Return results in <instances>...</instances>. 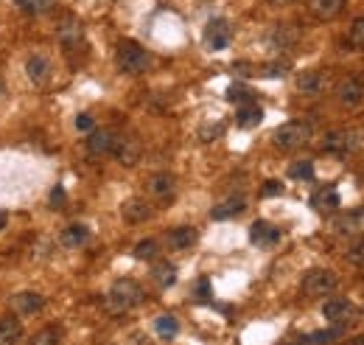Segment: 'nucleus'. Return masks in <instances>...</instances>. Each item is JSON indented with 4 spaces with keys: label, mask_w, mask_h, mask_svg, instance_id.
Here are the masks:
<instances>
[{
    "label": "nucleus",
    "mask_w": 364,
    "mask_h": 345,
    "mask_svg": "<svg viewBox=\"0 0 364 345\" xmlns=\"http://www.w3.org/2000/svg\"><path fill=\"white\" fill-rule=\"evenodd\" d=\"M314 177V166L311 160H297V163H291L288 166V180H297V183H306Z\"/></svg>",
    "instance_id": "c756f323"
},
{
    "label": "nucleus",
    "mask_w": 364,
    "mask_h": 345,
    "mask_svg": "<svg viewBox=\"0 0 364 345\" xmlns=\"http://www.w3.org/2000/svg\"><path fill=\"white\" fill-rule=\"evenodd\" d=\"M87 239H90V228H87V225H82V222H73V225H67V228L59 233V244H62V247H67V250L82 247Z\"/></svg>",
    "instance_id": "dca6fc26"
},
{
    "label": "nucleus",
    "mask_w": 364,
    "mask_h": 345,
    "mask_svg": "<svg viewBox=\"0 0 364 345\" xmlns=\"http://www.w3.org/2000/svg\"><path fill=\"white\" fill-rule=\"evenodd\" d=\"M23 337V323L17 314L0 317V345H17Z\"/></svg>",
    "instance_id": "6ab92c4d"
},
{
    "label": "nucleus",
    "mask_w": 364,
    "mask_h": 345,
    "mask_svg": "<svg viewBox=\"0 0 364 345\" xmlns=\"http://www.w3.org/2000/svg\"><path fill=\"white\" fill-rule=\"evenodd\" d=\"M42 306H45V298H42L40 292H34V289L17 292V295L12 298V309H15V314H37Z\"/></svg>",
    "instance_id": "f8f14e48"
},
{
    "label": "nucleus",
    "mask_w": 364,
    "mask_h": 345,
    "mask_svg": "<svg viewBox=\"0 0 364 345\" xmlns=\"http://www.w3.org/2000/svg\"><path fill=\"white\" fill-rule=\"evenodd\" d=\"M261 118H263V110H261L255 101L241 104V107H239V112H236V121H239V126H244V129L258 126V124H261Z\"/></svg>",
    "instance_id": "a878e982"
},
{
    "label": "nucleus",
    "mask_w": 364,
    "mask_h": 345,
    "mask_svg": "<svg viewBox=\"0 0 364 345\" xmlns=\"http://www.w3.org/2000/svg\"><path fill=\"white\" fill-rule=\"evenodd\" d=\"M152 278H155V284H157L160 289H168V287H174V284H177V267H174V264H168V261L155 264Z\"/></svg>",
    "instance_id": "393cba45"
},
{
    "label": "nucleus",
    "mask_w": 364,
    "mask_h": 345,
    "mask_svg": "<svg viewBox=\"0 0 364 345\" xmlns=\"http://www.w3.org/2000/svg\"><path fill=\"white\" fill-rule=\"evenodd\" d=\"M336 99H339V104H345V107L361 104V99H364V79L350 76V79L339 82V85H336Z\"/></svg>",
    "instance_id": "1a4fd4ad"
},
{
    "label": "nucleus",
    "mask_w": 364,
    "mask_h": 345,
    "mask_svg": "<svg viewBox=\"0 0 364 345\" xmlns=\"http://www.w3.org/2000/svg\"><path fill=\"white\" fill-rule=\"evenodd\" d=\"M297 90H300L303 96H320V93L328 90V76L320 74V71H309V74H303V76L297 79Z\"/></svg>",
    "instance_id": "a211bd4d"
},
{
    "label": "nucleus",
    "mask_w": 364,
    "mask_h": 345,
    "mask_svg": "<svg viewBox=\"0 0 364 345\" xmlns=\"http://www.w3.org/2000/svg\"><path fill=\"white\" fill-rule=\"evenodd\" d=\"M121 217L126 219V222H132V225H137V222H146L152 217V205L146 202V199H137V196H132V199H126L123 205H121Z\"/></svg>",
    "instance_id": "ddd939ff"
},
{
    "label": "nucleus",
    "mask_w": 364,
    "mask_h": 345,
    "mask_svg": "<svg viewBox=\"0 0 364 345\" xmlns=\"http://www.w3.org/2000/svg\"><path fill=\"white\" fill-rule=\"evenodd\" d=\"M250 239H252V244H258V247H272V244L280 242V230H277L275 225L258 219V222L250 228Z\"/></svg>",
    "instance_id": "2eb2a0df"
},
{
    "label": "nucleus",
    "mask_w": 364,
    "mask_h": 345,
    "mask_svg": "<svg viewBox=\"0 0 364 345\" xmlns=\"http://www.w3.org/2000/svg\"><path fill=\"white\" fill-rule=\"evenodd\" d=\"M347 261H350V264H364V239L350 244V250H347Z\"/></svg>",
    "instance_id": "c9c22d12"
},
{
    "label": "nucleus",
    "mask_w": 364,
    "mask_h": 345,
    "mask_svg": "<svg viewBox=\"0 0 364 345\" xmlns=\"http://www.w3.org/2000/svg\"><path fill=\"white\" fill-rule=\"evenodd\" d=\"M15 3L26 12V15H42L53 6V0H15Z\"/></svg>",
    "instance_id": "473e14b6"
},
{
    "label": "nucleus",
    "mask_w": 364,
    "mask_h": 345,
    "mask_svg": "<svg viewBox=\"0 0 364 345\" xmlns=\"http://www.w3.org/2000/svg\"><path fill=\"white\" fill-rule=\"evenodd\" d=\"M309 137H311V126H309L306 121H288V124H283L280 129H275L272 141H275L277 149L291 152V149H300V146L309 141Z\"/></svg>",
    "instance_id": "7ed1b4c3"
},
{
    "label": "nucleus",
    "mask_w": 364,
    "mask_h": 345,
    "mask_svg": "<svg viewBox=\"0 0 364 345\" xmlns=\"http://www.w3.org/2000/svg\"><path fill=\"white\" fill-rule=\"evenodd\" d=\"M347 42H350V48H364V17L353 20V26L347 31Z\"/></svg>",
    "instance_id": "72a5a7b5"
},
{
    "label": "nucleus",
    "mask_w": 364,
    "mask_h": 345,
    "mask_svg": "<svg viewBox=\"0 0 364 345\" xmlns=\"http://www.w3.org/2000/svg\"><path fill=\"white\" fill-rule=\"evenodd\" d=\"M6 225H9V217H6L3 211H0V230H6Z\"/></svg>",
    "instance_id": "37998d69"
},
{
    "label": "nucleus",
    "mask_w": 364,
    "mask_h": 345,
    "mask_svg": "<svg viewBox=\"0 0 364 345\" xmlns=\"http://www.w3.org/2000/svg\"><path fill=\"white\" fill-rule=\"evenodd\" d=\"M112 155H115L123 166H135V163H137V158H140V146L132 141V137H121V135H118Z\"/></svg>",
    "instance_id": "5701e85b"
},
{
    "label": "nucleus",
    "mask_w": 364,
    "mask_h": 345,
    "mask_svg": "<svg viewBox=\"0 0 364 345\" xmlns=\"http://www.w3.org/2000/svg\"><path fill=\"white\" fill-rule=\"evenodd\" d=\"M163 242H166L168 250H188V247H193V242H196V230L188 228V225H180V228H171V230L163 236Z\"/></svg>",
    "instance_id": "4468645a"
},
{
    "label": "nucleus",
    "mask_w": 364,
    "mask_h": 345,
    "mask_svg": "<svg viewBox=\"0 0 364 345\" xmlns=\"http://www.w3.org/2000/svg\"><path fill=\"white\" fill-rule=\"evenodd\" d=\"M62 205H64V188L59 185L51 191V208H62Z\"/></svg>",
    "instance_id": "ea45409f"
},
{
    "label": "nucleus",
    "mask_w": 364,
    "mask_h": 345,
    "mask_svg": "<svg viewBox=\"0 0 364 345\" xmlns=\"http://www.w3.org/2000/svg\"><path fill=\"white\" fill-rule=\"evenodd\" d=\"M115 141H118V135L112 129H93V132H87L90 155H110L115 149Z\"/></svg>",
    "instance_id": "9b49d317"
},
{
    "label": "nucleus",
    "mask_w": 364,
    "mask_h": 345,
    "mask_svg": "<svg viewBox=\"0 0 364 345\" xmlns=\"http://www.w3.org/2000/svg\"><path fill=\"white\" fill-rule=\"evenodd\" d=\"M336 230L339 233H356L364 230V211H350L342 219H336Z\"/></svg>",
    "instance_id": "cd10ccee"
},
{
    "label": "nucleus",
    "mask_w": 364,
    "mask_h": 345,
    "mask_svg": "<svg viewBox=\"0 0 364 345\" xmlns=\"http://www.w3.org/2000/svg\"><path fill=\"white\" fill-rule=\"evenodd\" d=\"M76 129H79V132H93L96 124H93V118H90L87 112H82V115L76 118Z\"/></svg>",
    "instance_id": "4c0bfd02"
},
{
    "label": "nucleus",
    "mask_w": 364,
    "mask_h": 345,
    "mask_svg": "<svg viewBox=\"0 0 364 345\" xmlns=\"http://www.w3.org/2000/svg\"><path fill=\"white\" fill-rule=\"evenodd\" d=\"M358 146V132L356 129H333L322 137V152L333 155V158H347L350 152H356Z\"/></svg>",
    "instance_id": "39448f33"
},
{
    "label": "nucleus",
    "mask_w": 364,
    "mask_h": 345,
    "mask_svg": "<svg viewBox=\"0 0 364 345\" xmlns=\"http://www.w3.org/2000/svg\"><path fill=\"white\" fill-rule=\"evenodd\" d=\"M297 37H300V31H297V28H288V26H277V28L269 34L272 48H291V45L297 42Z\"/></svg>",
    "instance_id": "bb28decb"
},
{
    "label": "nucleus",
    "mask_w": 364,
    "mask_h": 345,
    "mask_svg": "<svg viewBox=\"0 0 364 345\" xmlns=\"http://www.w3.org/2000/svg\"><path fill=\"white\" fill-rule=\"evenodd\" d=\"M26 76L34 82V85H42L48 76H51V62L42 56V53H34L26 59Z\"/></svg>",
    "instance_id": "412c9836"
},
{
    "label": "nucleus",
    "mask_w": 364,
    "mask_h": 345,
    "mask_svg": "<svg viewBox=\"0 0 364 345\" xmlns=\"http://www.w3.org/2000/svg\"><path fill=\"white\" fill-rule=\"evenodd\" d=\"M115 62H118V67L123 74L137 76V74H146L152 67V53L143 45H137L135 40H123L115 51Z\"/></svg>",
    "instance_id": "f03ea898"
},
{
    "label": "nucleus",
    "mask_w": 364,
    "mask_h": 345,
    "mask_svg": "<svg viewBox=\"0 0 364 345\" xmlns=\"http://www.w3.org/2000/svg\"><path fill=\"white\" fill-rule=\"evenodd\" d=\"M347 345H364V334H358V337H353Z\"/></svg>",
    "instance_id": "c03bdc74"
},
{
    "label": "nucleus",
    "mask_w": 364,
    "mask_h": 345,
    "mask_svg": "<svg viewBox=\"0 0 364 345\" xmlns=\"http://www.w3.org/2000/svg\"><path fill=\"white\" fill-rule=\"evenodd\" d=\"M193 295H196L199 301H207V298L213 295V292H210V281H207V278H202V281L196 284V289H193Z\"/></svg>",
    "instance_id": "58836bf2"
},
{
    "label": "nucleus",
    "mask_w": 364,
    "mask_h": 345,
    "mask_svg": "<svg viewBox=\"0 0 364 345\" xmlns=\"http://www.w3.org/2000/svg\"><path fill=\"white\" fill-rule=\"evenodd\" d=\"M266 3H272V6H291V3H297V0H266Z\"/></svg>",
    "instance_id": "79ce46f5"
},
{
    "label": "nucleus",
    "mask_w": 364,
    "mask_h": 345,
    "mask_svg": "<svg viewBox=\"0 0 364 345\" xmlns=\"http://www.w3.org/2000/svg\"><path fill=\"white\" fill-rule=\"evenodd\" d=\"M336 287H339V278H336L331 269H322V267L309 269V272L303 275V284H300V289H303L309 298L331 295V292H336Z\"/></svg>",
    "instance_id": "20e7f679"
},
{
    "label": "nucleus",
    "mask_w": 364,
    "mask_h": 345,
    "mask_svg": "<svg viewBox=\"0 0 364 345\" xmlns=\"http://www.w3.org/2000/svg\"><path fill=\"white\" fill-rule=\"evenodd\" d=\"M244 208H247V199H244V196H230V199H225V202L213 205L210 217H213V219H233V217L244 214Z\"/></svg>",
    "instance_id": "aec40b11"
},
{
    "label": "nucleus",
    "mask_w": 364,
    "mask_h": 345,
    "mask_svg": "<svg viewBox=\"0 0 364 345\" xmlns=\"http://www.w3.org/2000/svg\"><path fill=\"white\" fill-rule=\"evenodd\" d=\"M135 258H140V261H152L157 253H160V244L155 242V239H143V242H137L135 244Z\"/></svg>",
    "instance_id": "7c9ffc66"
},
{
    "label": "nucleus",
    "mask_w": 364,
    "mask_h": 345,
    "mask_svg": "<svg viewBox=\"0 0 364 345\" xmlns=\"http://www.w3.org/2000/svg\"><path fill=\"white\" fill-rule=\"evenodd\" d=\"M339 337H342V326H331V328H320V331L300 337V342L303 345H328V342H336Z\"/></svg>",
    "instance_id": "b1692460"
},
{
    "label": "nucleus",
    "mask_w": 364,
    "mask_h": 345,
    "mask_svg": "<svg viewBox=\"0 0 364 345\" xmlns=\"http://www.w3.org/2000/svg\"><path fill=\"white\" fill-rule=\"evenodd\" d=\"M339 202H342V196H339V191L333 185H325V188H320V191L311 194V205H314L317 211H336Z\"/></svg>",
    "instance_id": "4be33fe9"
},
{
    "label": "nucleus",
    "mask_w": 364,
    "mask_h": 345,
    "mask_svg": "<svg viewBox=\"0 0 364 345\" xmlns=\"http://www.w3.org/2000/svg\"><path fill=\"white\" fill-rule=\"evenodd\" d=\"M28 345H59V328H56V326H48V328H42V331H37Z\"/></svg>",
    "instance_id": "2f4dec72"
},
{
    "label": "nucleus",
    "mask_w": 364,
    "mask_h": 345,
    "mask_svg": "<svg viewBox=\"0 0 364 345\" xmlns=\"http://www.w3.org/2000/svg\"><path fill=\"white\" fill-rule=\"evenodd\" d=\"M230 42H233V26L225 17H213L205 26V45L210 51H225Z\"/></svg>",
    "instance_id": "423d86ee"
},
{
    "label": "nucleus",
    "mask_w": 364,
    "mask_h": 345,
    "mask_svg": "<svg viewBox=\"0 0 364 345\" xmlns=\"http://www.w3.org/2000/svg\"><path fill=\"white\" fill-rule=\"evenodd\" d=\"M155 331H157L163 339H174V337H177V331H180V323H177V317L163 314V317H157V320H155Z\"/></svg>",
    "instance_id": "c85d7f7f"
},
{
    "label": "nucleus",
    "mask_w": 364,
    "mask_h": 345,
    "mask_svg": "<svg viewBox=\"0 0 364 345\" xmlns=\"http://www.w3.org/2000/svg\"><path fill=\"white\" fill-rule=\"evenodd\" d=\"M345 9V0H309V12L317 20H333Z\"/></svg>",
    "instance_id": "f3484780"
},
{
    "label": "nucleus",
    "mask_w": 364,
    "mask_h": 345,
    "mask_svg": "<svg viewBox=\"0 0 364 345\" xmlns=\"http://www.w3.org/2000/svg\"><path fill=\"white\" fill-rule=\"evenodd\" d=\"M56 40L62 42L64 51H73V48H79L82 40H85V28L76 17H64L59 26H56Z\"/></svg>",
    "instance_id": "0eeeda50"
},
{
    "label": "nucleus",
    "mask_w": 364,
    "mask_h": 345,
    "mask_svg": "<svg viewBox=\"0 0 364 345\" xmlns=\"http://www.w3.org/2000/svg\"><path fill=\"white\" fill-rule=\"evenodd\" d=\"M222 132H225V124H213V126H205V129L199 132V137H202V141H216V137L222 135Z\"/></svg>",
    "instance_id": "e433bc0d"
},
{
    "label": "nucleus",
    "mask_w": 364,
    "mask_h": 345,
    "mask_svg": "<svg viewBox=\"0 0 364 345\" xmlns=\"http://www.w3.org/2000/svg\"><path fill=\"white\" fill-rule=\"evenodd\" d=\"M143 298H146V292H143V287H140L137 281L121 278V281H115V284L110 287V292H107V306H110V312L123 314V312L135 309L137 303H143Z\"/></svg>",
    "instance_id": "f257e3e1"
},
{
    "label": "nucleus",
    "mask_w": 364,
    "mask_h": 345,
    "mask_svg": "<svg viewBox=\"0 0 364 345\" xmlns=\"http://www.w3.org/2000/svg\"><path fill=\"white\" fill-rule=\"evenodd\" d=\"M146 191H149V196L166 202V199L174 196V191H177V180H174V174H168V171H157V174H152L149 180H146Z\"/></svg>",
    "instance_id": "6e6552de"
},
{
    "label": "nucleus",
    "mask_w": 364,
    "mask_h": 345,
    "mask_svg": "<svg viewBox=\"0 0 364 345\" xmlns=\"http://www.w3.org/2000/svg\"><path fill=\"white\" fill-rule=\"evenodd\" d=\"M322 314H325L328 323L342 326V323H347V320L356 314V309H353V303L345 301V298H331V301L322 306Z\"/></svg>",
    "instance_id": "9d476101"
},
{
    "label": "nucleus",
    "mask_w": 364,
    "mask_h": 345,
    "mask_svg": "<svg viewBox=\"0 0 364 345\" xmlns=\"http://www.w3.org/2000/svg\"><path fill=\"white\" fill-rule=\"evenodd\" d=\"M227 99H230V101H239V104H250V101H252V93H250L244 85H233V87L227 90Z\"/></svg>",
    "instance_id": "f704fd0d"
},
{
    "label": "nucleus",
    "mask_w": 364,
    "mask_h": 345,
    "mask_svg": "<svg viewBox=\"0 0 364 345\" xmlns=\"http://www.w3.org/2000/svg\"><path fill=\"white\" fill-rule=\"evenodd\" d=\"M283 191V185L277 183V180H272V183H263V188H261V194L263 196H272V194H280Z\"/></svg>",
    "instance_id": "a19ab883"
},
{
    "label": "nucleus",
    "mask_w": 364,
    "mask_h": 345,
    "mask_svg": "<svg viewBox=\"0 0 364 345\" xmlns=\"http://www.w3.org/2000/svg\"><path fill=\"white\" fill-rule=\"evenodd\" d=\"M0 96H3V82H0Z\"/></svg>",
    "instance_id": "a18cd8bd"
}]
</instances>
